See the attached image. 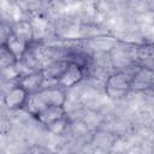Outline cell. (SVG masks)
Listing matches in <instances>:
<instances>
[{
    "label": "cell",
    "mask_w": 154,
    "mask_h": 154,
    "mask_svg": "<svg viewBox=\"0 0 154 154\" xmlns=\"http://www.w3.org/2000/svg\"><path fill=\"white\" fill-rule=\"evenodd\" d=\"M65 100L66 97H65L64 89H61L58 85L47 87L30 95L26 103V108L29 113L34 116L36 112L48 106H54V105L64 106Z\"/></svg>",
    "instance_id": "1"
},
{
    "label": "cell",
    "mask_w": 154,
    "mask_h": 154,
    "mask_svg": "<svg viewBox=\"0 0 154 154\" xmlns=\"http://www.w3.org/2000/svg\"><path fill=\"white\" fill-rule=\"evenodd\" d=\"M131 87L129 76L124 72H116L111 75L105 84V91L109 97L120 99L125 96Z\"/></svg>",
    "instance_id": "2"
},
{
    "label": "cell",
    "mask_w": 154,
    "mask_h": 154,
    "mask_svg": "<svg viewBox=\"0 0 154 154\" xmlns=\"http://www.w3.org/2000/svg\"><path fill=\"white\" fill-rule=\"evenodd\" d=\"M30 97L29 91L23 88L19 83L8 89V91L4 96V103L10 109H19L26 106L28 100Z\"/></svg>",
    "instance_id": "3"
},
{
    "label": "cell",
    "mask_w": 154,
    "mask_h": 154,
    "mask_svg": "<svg viewBox=\"0 0 154 154\" xmlns=\"http://www.w3.org/2000/svg\"><path fill=\"white\" fill-rule=\"evenodd\" d=\"M32 117H35L41 124L47 125V126H54L55 124L63 122L65 117V107L64 106H48L38 112H36Z\"/></svg>",
    "instance_id": "4"
},
{
    "label": "cell",
    "mask_w": 154,
    "mask_h": 154,
    "mask_svg": "<svg viewBox=\"0 0 154 154\" xmlns=\"http://www.w3.org/2000/svg\"><path fill=\"white\" fill-rule=\"evenodd\" d=\"M83 78V67L81 64L76 61H70L67 69L61 75V77L57 81V85L61 89L72 88L77 83H79Z\"/></svg>",
    "instance_id": "5"
},
{
    "label": "cell",
    "mask_w": 154,
    "mask_h": 154,
    "mask_svg": "<svg viewBox=\"0 0 154 154\" xmlns=\"http://www.w3.org/2000/svg\"><path fill=\"white\" fill-rule=\"evenodd\" d=\"M45 81L46 79H45L43 72H42V70H40V71H35V72H31V73L24 76L18 83L23 88H25L29 91V94L31 95L42 89V84Z\"/></svg>",
    "instance_id": "6"
},
{
    "label": "cell",
    "mask_w": 154,
    "mask_h": 154,
    "mask_svg": "<svg viewBox=\"0 0 154 154\" xmlns=\"http://www.w3.org/2000/svg\"><path fill=\"white\" fill-rule=\"evenodd\" d=\"M10 32L17 37L19 41L24 42L25 45L29 46V43L32 41V37H34V31H32V26L29 22L26 20H20V22H17L12 29L10 30Z\"/></svg>",
    "instance_id": "7"
},
{
    "label": "cell",
    "mask_w": 154,
    "mask_h": 154,
    "mask_svg": "<svg viewBox=\"0 0 154 154\" xmlns=\"http://www.w3.org/2000/svg\"><path fill=\"white\" fill-rule=\"evenodd\" d=\"M70 61H65V60H59V61H54L52 64H49L46 69L42 70L45 79H55L58 81L61 75L65 72V70L67 69Z\"/></svg>",
    "instance_id": "8"
},
{
    "label": "cell",
    "mask_w": 154,
    "mask_h": 154,
    "mask_svg": "<svg viewBox=\"0 0 154 154\" xmlns=\"http://www.w3.org/2000/svg\"><path fill=\"white\" fill-rule=\"evenodd\" d=\"M42 154H58V153H54V152H46V153H42Z\"/></svg>",
    "instance_id": "9"
}]
</instances>
